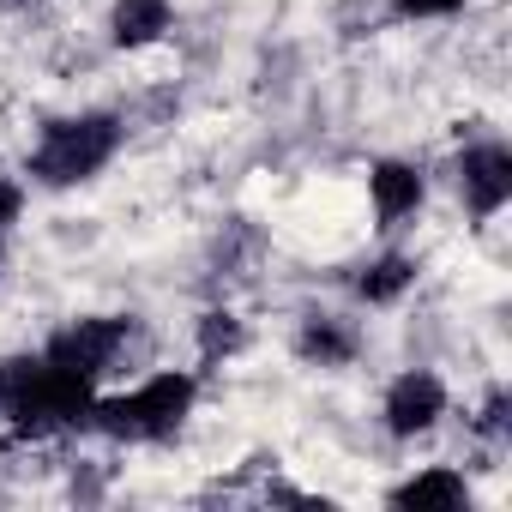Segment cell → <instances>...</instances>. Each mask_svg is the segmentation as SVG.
Segmentation results:
<instances>
[{
  "label": "cell",
  "instance_id": "1",
  "mask_svg": "<svg viewBox=\"0 0 512 512\" xmlns=\"http://www.w3.org/2000/svg\"><path fill=\"white\" fill-rule=\"evenodd\" d=\"M199 410V374L193 368H151L121 392H97L91 434L115 446H169Z\"/></svg>",
  "mask_w": 512,
  "mask_h": 512
},
{
  "label": "cell",
  "instance_id": "2",
  "mask_svg": "<svg viewBox=\"0 0 512 512\" xmlns=\"http://www.w3.org/2000/svg\"><path fill=\"white\" fill-rule=\"evenodd\" d=\"M127 145V115L115 109H73L37 127L31 151H25V181L43 193H73L85 181H97Z\"/></svg>",
  "mask_w": 512,
  "mask_h": 512
},
{
  "label": "cell",
  "instance_id": "3",
  "mask_svg": "<svg viewBox=\"0 0 512 512\" xmlns=\"http://www.w3.org/2000/svg\"><path fill=\"white\" fill-rule=\"evenodd\" d=\"M139 350H145V326L133 314H79V320H67V326L49 332L43 362H55L61 374H79L91 386H103V380L127 374V362Z\"/></svg>",
  "mask_w": 512,
  "mask_h": 512
},
{
  "label": "cell",
  "instance_id": "4",
  "mask_svg": "<svg viewBox=\"0 0 512 512\" xmlns=\"http://www.w3.org/2000/svg\"><path fill=\"white\" fill-rule=\"evenodd\" d=\"M446 175H452L458 205H464L476 223H494V217L512 205V145H506L500 133L470 139V145L446 163Z\"/></svg>",
  "mask_w": 512,
  "mask_h": 512
},
{
  "label": "cell",
  "instance_id": "5",
  "mask_svg": "<svg viewBox=\"0 0 512 512\" xmlns=\"http://www.w3.org/2000/svg\"><path fill=\"white\" fill-rule=\"evenodd\" d=\"M446 416H452V386H446L434 368H404V374H392V386H386V398H380V428H386L392 440H422V434H434Z\"/></svg>",
  "mask_w": 512,
  "mask_h": 512
},
{
  "label": "cell",
  "instance_id": "6",
  "mask_svg": "<svg viewBox=\"0 0 512 512\" xmlns=\"http://www.w3.org/2000/svg\"><path fill=\"white\" fill-rule=\"evenodd\" d=\"M290 350H296V362L338 374V368H350V362L368 350V332H362V320L344 314V308H308V314L296 320Z\"/></svg>",
  "mask_w": 512,
  "mask_h": 512
},
{
  "label": "cell",
  "instance_id": "7",
  "mask_svg": "<svg viewBox=\"0 0 512 512\" xmlns=\"http://www.w3.org/2000/svg\"><path fill=\"white\" fill-rule=\"evenodd\" d=\"M368 205L380 217V229H404L422 205H428V169L410 157H380L368 163Z\"/></svg>",
  "mask_w": 512,
  "mask_h": 512
},
{
  "label": "cell",
  "instance_id": "8",
  "mask_svg": "<svg viewBox=\"0 0 512 512\" xmlns=\"http://www.w3.org/2000/svg\"><path fill=\"white\" fill-rule=\"evenodd\" d=\"M470 476L458 464H422L410 470L404 482L386 488V506L392 512H470Z\"/></svg>",
  "mask_w": 512,
  "mask_h": 512
},
{
  "label": "cell",
  "instance_id": "9",
  "mask_svg": "<svg viewBox=\"0 0 512 512\" xmlns=\"http://www.w3.org/2000/svg\"><path fill=\"white\" fill-rule=\"evenodd\" d=\"M103 31H109V49H121V55L157 49L175 31V0H109Z\"/></svg>",
  "mask_w": 512,
  "mask_h": 512
},
{
  "label": "cell",
  "instance_id": "10",
  "mask_svg": "<svg viewBox=\"0 0 512 512\" xmlns=\"http://www.w3.org/2000/svg\"><path fill=\"white\" fill-rule=\"evenodd\" d=\"M416 278H422V266L410 260V253L386 247V253H374V260H362L344 284H350V296H356L362 308H398V302L416 290Z\"/></svg>",
  "mask_w": 512,
  "mask_h": 512
},
{
  "label": "cell",
  "instance_id": "11",
  "mask_svg": "<svg viewBox=\"0 0 512 512\" xmlns=\"http://www.w3.org/2000/svg\"><path fill=\"white\" fill-rule=\"evenodd\" d=\"M193 344H199V362L217 368V362H235L247 350V320L235 308H205L193 320Z\"/></svg>",
  "mask_w": 512,
  "mask_h": 512
},
{
  "label": "cell",
  "instance_id": "12",
  "mask_svg": "<svg viewBox=\"0 0 512 512\" xmlns=\"http://www.w3.org/2000/svg\"><path fill=\"white\" fill-rule=\"evenodd\" d=\"M470 0H392V19L398 25H440V19H458Z\"/></svg>",
  "mask_w": 512,
  "mask_h": 512
},
{
  "label": "cell",
  "instance_id": "13",
  "mask_svg": "<svg viewBox=\"0 0 512 512\" xmlns=\"http://www.w3.org/2000/svg\"><path fill=\"white\" fill-rule=\"evenodd\" d=\"M19 217H25V175H13V169H0V247L13 241Z\"/></svg>",
  "mask_w": 512,
  "mask_h": 512
},
{
  "label": "cell",
  "instance_id": "14",
  "mask_svg": "<svg viewBox=\"0 0 512 512\" xmlns=\"http://www.w3.org/2000/svg\"><path fill=\"white\" fill-rule=\"evenodd\" d=\"M506 410H512V398H506V386H494V392L482 398V410H476V422H470V428H476L482 440H494V446H500V440H506V428H512V416H506Z\"/></svg>",
  "mask_w": 512,
  "mask_h": 512
},
{
  "label": "cell",
  "instance_id": "15",
  "mask_svg": "<svg viewBox=\"0 0 512 512\" xmlns=\"http://www.w3.org/2000/svg\"><path fill=\"white\" fill-rule=\"evenodd\" d=\"M25 368H31V350H19V356H0V428H7V416H13V398H19V380H25Z\"/></svg>",
  "mask_w": 512,
  "mask_h": 512
},
{
  "label": "cell",
  "instance_id": "16",
  "mask_svg": "<svg viewBox=\"0 0 512 512\" xmlns=\"http://www.w3.org/2000/svg\"><path fill=\"white\" fill-rule=\"evenodd\" d=\"M0 253H7V247H0Z\"/></svg>",
  "mask_w": 512,
  "mask_h": 512
}]
</instances>
